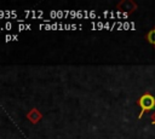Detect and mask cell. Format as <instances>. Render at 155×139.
<instances>
[{
    "mask_svg": "<svg viewBox=\"0 0 155 139\" xmlns=\"http://www.w3.org/2000/svg\"><path fill=\"white\" fill-rule=\"evenodd\" d=\"M45 30H52V24L50 23V24H45V28H44Z\"/></svg>",
    "mask_w": 155,
    "mask_h": 139,
    "instance_id": "cell-15",
    "label": "cell"
},
{
    "mask_svg": "<svg viewBox=\"0 0 155 139\" xmlns=\"http://www.w3.org/2000/svg\"><path fill=\"white\" fill-rule=\"evenodd\" d=\"M51 24H52V30H57L58 29V23L54 22V23H51Z\"/></svg>",
    "mask_w": 155,
    "mask_h": 139,
    "instance_id": "cell-16",
    "label": "cell"
},
{
    "mask_svg": "<svg viewBox=\"0 0 155 139\" xmlns=\"http://www.w3.org/2000/svg\"><path fill=\"white\" fill-rule=\"evenodd\" d=\"M25 30V24L24 23H19L18 24V31H23Z\"/></svg>",
    "mask_w": 155,
    "mask_h": 139,
    "instance_id": "cell-9",
    "label": "cell"
},
{
    "mask_svg": "<svg viewBox=\"0 0 155 139\" xmlns=\"http://www.w3.org/2000/svg\"><path fill=\"white\" fill-rule=\"evenodd\" d=\"M116 7H117V10L125 11L126 13H132L137 10V4L131 0H122L116 5Z\"/></svg>",
    "mask_w": 155,
    "mask_h": 139,
    "instance_id": "cell-2",
    "label": "cell"
},
{
    "mask_svg": "<svg viewBox=\"0 0 155 139\" xmlns=\"http://www.w3.org/2000/svg\"><path fill=\"white\" fill-rule=\"evenodd\" d=\"M136 103H137V105L140 108V111H139V114H138V116H137V117L140 120L145 112H148V111H150V110H153V109L155 108V97H154L151 93L145 92V93H143V94L137 99Z\"/></svg>",
    "mask_w": 155,
    "mask_h": 139,
    "instance_id": "cell-1",
    "label": "cell"
},
{
    "mask_svg": "<svg viewBox=\"0 0 155 139\" xmlns=\"http://www.w3.org/2000/svg\"><path fill=\"white\" fill-rule=\"evenodd\" d=\"M5 19V10H0V19Z\"/></svg>",
    "mask_w": 155,
    "mask_h": 139,
    "instance_id": "cell-17",
    "label": "cell"
},
{
    "mask_svg": "<svg viewBox=\"0 0 155 139\" xmlns=\"http://www.w3.org/2000/svg\"><path fill=\"white\" fill-rule=\"evenodd\" d=\"M12 41V35L11 34H6L5 35V42H10Z\"/></svg>",
    "mask_w": 155,
    "mask_h": 139,
    "instance_id": "cell-10",
    "label": "cell"
},
{
    "mask_svg": "<svg viewBox=\"0 0 155 139\" xmlns=\"http://www.w3.org/2000/svg\"><path fill=\"white\" fill-rule=\"evenodd\" d=\"M17 18V12L15 10H5V19Z\"/></svg>",
    "mask_w": 155,
    "mask_h": 139,
    "instance_id": "cell-5",
    "label": "cell"
},
{
    "mask_svg": "<svg viewBox=\"0 0 155 139\" xmlns=\"http://www.w3.org/2000/svg\"><path fill=\"white\" fill-rule=\"evenodd\" d=\"M145 40H147L150 45H153V46L155 47V27H154L153 29H150V30L147 33V35H145Z\"/></svg>",
    "mask_w": 155,
    "mask_h": 139,
    "instance_id": "cell-4",
    "label": "cell"
},
{
    "mask_svg": "<svg viewBox=\"0 0 155 139\" xmlns=\"http://www.w3.org/2000/svg\"><path fill=\"white\" fill-rule=\"evenodd\" d=\"M150 121H151V124H155V111L150 115Z\"/></svg>",
    "mask_w": 155,
    "mask_h": 139,
    "instance_id": "cell-12",
    "label": "cell"
},
{
    "mask_svg": "<svg viewBox=\"0 0 155 139\" xmlns=\"http://www.w3.org/2000/svg\"><path fill=\"white\" fill-rule=\"evenodd\" d=\"M4 29H5V30H11V29H12V23L8 22V21L5 22V24H4Z\"/></svg>",
    "mask_w": 155,
    "mask_h": 139,
    "instance_id": "cell-7",
    "label": "cell"
},
{
    "mask_svg": "<svg viewBox=\"0 0 155 139\" xmlns=\"http://www.w3.org/2000/svg\"><path fill=\"white\" fill-rule=\"evenodd\" d=\"M64 30H71V24L65 23V24H64Z\"/></svg>",
    "mask_w": 155,
    "mask_h": 139,
    "instance_id": "cell-14",
    "label": "cell"
},
{
    "mask_svg": "<svg viewBox=\"0 0 155 139\" xmlns=\"http://www.w3.org/2000/svg\"><path fill=\"white\" fill-rule=\"evenodd\" d=\"M30 17H31V18H38V11H36V10H31Z\"/></svg>",
    "mask_w": 155,
    "mask_h": 139,
    "instance_id": "cell-11",
    "label": "cell"
},
{
    "mask_svg": "<svg viewBox=\"0 0 155 139\" xmlns=\"http://www.w3.org/2000/svg\"><path fill=\"white\" fill-rule=\"evenodd\" d=\"M12 41H18V35L17 34H13L12 35Z\"/></svg>",
    "mask_w": 155,
    "mask_h": 139,
    "instance_id": "cell-20",
    "label": "cell"
},
{
    "mask_svg": "<svg viewBox=\"0 0 155 139\" xmlns=\"http://www.w3.org/2000/svg\"><path fill=\"white\" fill-rule=\"evenodd\" d=\"M76 15H78V12H76V11H74V10H70V15H69V16H70L71 18L76 17Z\"/></svg>",
    "mask_w": 155,
    "mask_h": 139,
    "instance_id": "cell-13",
    "label": "cell"
},
{
    "mask_svg": "<svg viewBox=\"0 0 155 139\" xmlns=\"http://www.w3.org/2000/svg\"><path fill=\"white\" fill-rule=\"evenodd\" d=\"M57 18L58 19H64V11L63 10H57Z\"/></svg>",
    "mask_w": 155,
    "mask_h": 139,
    "instance_id": "cell-6",
    "label": "cell"
},
{
    "mask_svg": "<svg viewBox=\"0 0 155 139\" xmlns=\"http://www.w3.org/2000/svg\"><path fill=\"white\" fill-rule=\"evenodd\" d=\"M25 30H31V25L30 24H25Z\"/></svg>",
    "mask_w": 155,
    "mask_h": 139,
    "instance_id": "cell-21",
    "label": "cell"
},
{
    "mask_svg": "<svg viewBox=\"0 0 155 139\" xmlns=\"http://www.w3.org/2000/svg\"><path fill=\"white\" fill-rule=\"evenodd\" d=\"M58 29L59 30H64V24L63 23H58Z\"/></svg>",
    "mask_w": 155,
    "mask_h": 139,
    "instance_id": "cell-19",
    "label": "cell"
},
{
    "mask_svg": "<svg viewBox=\"0 0 155 139\" xmlns=\"http://www.w3.org/2000/svg\"><path fill=\"white\" fill-rule=\"evenodd\" d=\"M50 17H51V18H53V19H54V18H57V11H56V10H52V11L50 12Z\"/></svg>",
    "mask_w": 155,
    "mask_h": 139,
    "instance_id": "cell-8",
    "label": "cell"
},
{
    "mask_svg": "<svg viewBox=\"0 0 155 139\" xmlns=\"http://www.w3.org/2000/svg\"><path fill=\"white\" fill-rule=\"evenodd\" d=\"M27 118L31 122V123H38L41 118H42V114L36 109V108H33L28 114H27Z\"/></svg>",
    "mask_w": 155,
    "mask_h": 139,
    "instance_id": "cell-3",
    "label": "cell"
},
{
    "mask_svg": "<svg viewBox=\"0 0 155 139\" xmlns=\"http://www.w3.org/2000/svg\"><path fill=\"white\" fill-rule=\"evenodd\" d=\"M70 15V10H64V19Z\"/></svg>",
    "mask_w": 155,
    "mask_h": 139,
    "instance_id": "cell-18",
    "label": "cell"
},
{
    "mask_svg": "<svg viewBox=\"0 0 155 139\" xmlns=\"http://www.w3.org/2000/svg\"><path fill=\"white\" fill-rule=\"evenodd\" d=\"M78 27H76V24H71V30H75Z\"/></svg>",
    "mask_w": 155,
    "mask_h": 139,
    "instance_id": "cell-22",
    "label": "cell"
},
{
    "mask_svg": "<svg viewBox=\"0 0 155 139\" xmlns=\"http://www.w3.org/2000/svg\"><path fill=\"white\" fill-rule=\"evenodd\" d=\"M90 17H94V12H90Z\"/></svg>",
    "mask_w": 155,
    "mask_h": 139,
    "instance_id": "cell-23",
    "label": "cell"
}]
</instances>
